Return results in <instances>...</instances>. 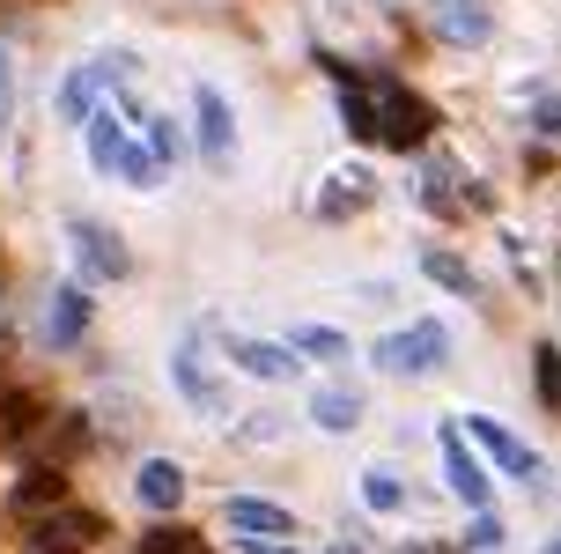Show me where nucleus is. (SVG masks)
<instances>
[{
    "instance_id": "1a4fd4ad",
    "label": "nucleus",
    "mask_w": 561,
    "mask_h": 554,
    "mask_svg": "<svg viewBox=\"0 0 561 554\" xmlns=\"http://www.w3.org/2000/svg\"><path fill=\"white\" fill-rule=\"evenodd\" d=\"M444 473H450V488H458V502H473V510H488V473L473 466V451H466V437L458 429H444Z\"/></svg>"
},
{
    "instance_id": "f257e3e1",
    "label": "nucleus",
    "mask_w": 561,
    "mask_h": 554,
    "mask_svg": "<svg viewBox=\"0 0 561 554\" xmlns=\"http://www.w3.org/2000/svg\"><path fill=\"white\" fill-rule=\"evenodd\" d=\"M89 156H96L104 178H126V185H140V193H148V185H163V156H156V148H140L118 118H89Z\"/></svg>"
},
{
    "instance_id": "bb28decb",
    "label": "nucleus",
    "mask_w": 561,
    "mask_h": 554,
    "mask_svg": "<svg viewBox=\"0 0 561 554\" xmlns=\"http://www.w3.org/2000/svg\"><path fill=\"white\" fill-rule=\"evenodd\" d=\"M8 97H15V82H8V53H0V134H8Z\"/></svg>"
},
{
    "instance_id": "4be33fe9",
    "label": "nucleus",
    "mask_w": 561,
    "mask_h": 554,
    "mask_svg": "<svg viewBox=\"0 0 561 554\" xmlns=\"http://www.w3.org/2000/svg\"><path fill=\"white\" fill-rule=\"evenodd\" d=\"M340 118H347V134L355 140H377V118H369V97L355 82H347V97H340Z\"/></svg>"
},
{
    "instance_id": "0eeeda50",
    "label": "nucleus",
    "mask_w": 561,
    "mask_h": 554,
    "mask_svg": "<svg viewBox=\"0 0 561 554\" xmlns=\"http://www.w3.org/2000/svg\"><path fill=\"white\" fill-rule=\"evenodd\" d=\"M170 377H178V392L193 399L199 415H215V407H222V392H215V370H207V348H199V340H178V355H170Z\"/></svg>"
},
{
    "instance_id": "aec40b11",
    "label": "nucleus",
    "mask_w": 561,
    "mask_h": 554,
    "mask_svg": "<svg viewBox=\"0 0 561 554\" xmlns=\"http://www.w3.org/2000/svg\"><path fill=\"white\" fill-rule=\"evenodd\" d=\"M421 267L444 281V289H458V296H473V289H480V281L466 274V259H458V251H421Z\"/></svg>"
},
{
    "instance_id": "f3484780",
    "label": "nucleus",
    "mask_w": 561,
    "mask_h": 554,
    "mask_svg": "<svg viewBox=\"0 0 561 554\" xmlns=\"http://www.w3.org/2000/svg\"><path fill=\"white\" fill-rule=\"evenodd\" d=\"M310 415L325 421V429H355V421H363V399L340 392V385H325V392H310Z\"/></svg>"
},
{
    "instance_id": "7ed1b4c3",
    "label": "nucleus",
    "mask_w": 561,
    "mask_h": 554,
    "mask_svg": "<svg viewBox=\"0 0 561 554\" xmlns=\"http://www.w3.org/2000/svg\"><path fill=\"white\" fill-rule=\"evenodd\" d=\"M450 362V332L436 318H414V326H399L392 340H377V370H392V377H428V370H444Z\"/></svg>"
},
{
    "instance_id": "b1692460",
    "label": "nucleus",
    "mask_w": 561,
    "mask_h": 554,
    "mask_svg": "<svg viewBox=\"0 0 561 554\" xmlns=\"http://www.w3.org/2000/svg\"><path fill=\"white\" fill-rule=\"evenodd\" d=\"M140 554H207L193 540V532H148V540H140Z\"/></svg>"
},
{
    "instance_id": "4468645a",
    "label": "nucleus",
    "mask_w": 561,
    "mask_h": 554,
    "mask_svg": "<svg viewBox=\"0 0 561 554\" xmlns=\"http://www.w3.org/2000/svg\"><path fill=\"white\" fill-rule=\"evenodd\" d=\"M140 502H148V510H178V502H185V473L170 466V459L140 466Z\"/></svg>"
},
{
    "instance_id": "9b49d317",
    "label": "nucleus",
    "mask_w": 561,
    "mask_h": 554,
    "mask_svg": "<svg viewBox=\"0 0 561 554\" xmlns=\"http://www.w3.org/2000/svg\"><path fill=\"white\" fill-rule=\"evenodd\" d=\"M199 148H207V163H229L237 156V126H229V104L215 97V89H199Z\"/></svg>"
},
{
    "instance_id": "2eb2a0df",
    "label": "nucleus",
    "mask_w": 561,
    "mask_h": 554,
    "mask_svg": "<svg viewBox=\"0 0 561 554\" xmlns=\"http://www.w3.org/2000/svg\"><path fill=\"white\" fill-rule=\"evenodd\" d=\"M369 193H377V185H369V170H340L333 185H325V207H318V215L333 222V215H347V207H369Z\"/></svg>"
},
{
    "instance_id": "c85d7f7f",
    "label": "nucleus",
    "mask_w": 561,
    "mask_h": 554,
    "mask_svg": "<svg viewBox=\"0 0 561 554\" xmlns=\"http://www.w3.org/2000/svg\"><path fill=\"white\" fill-rule=\"evenodd\" d=\"M407 554H436V547H407Z\"/></svg>"
},
{
    "instance_id": "423d86ee",
    "label": "nucleus",
    "mask_w": 561,
    "mask_h": 554,
    "mask_svg": "<svg viewBox=\"0 0 561 554\" xmlns=\"http://www.w3.org/2000/svg\"><path fill=\"white\" fill-rule=\"evenodd\" d=\"M458 437H466V443H480V451H488V459H495V466H503V473H517V480H533V473H539V459H533V451H525V443H517V437H510L503 421L473 415V421H466V429H458Z\"/></svg>"
},
{
    "instance_id": "412c9836",
    "label": "nucleus",
    "mask_w": 561,
    "mask_h": 554,
    "mask_svg": "<svg viewBox=\"0 0 561 554\" xmlns=\"http://www.w3.org/2000/svg\"><path fill=\"white\" fill-rule=\"evenodd\" d=\"M89 104H96V67L67 75V89H59V118H89Z\"/></svg>"
},
{
    "instance_id": "20e7f679",
    "label": "nucleus",
    "mask_w": 561,
    "mask_h": 554,
    "mask_svg": "<svg viewBox=\"0 0 561 554\" xmlns=\"http://www.w3.org/2000/svg\"><path fill=\"white\" fill-rule=\"evenodd\" d=\"M104 540V518H89V510H67V518H45V525L23 540V554H89Z\"/></svg>"
},
{
    "instance_id": "c756f323",
    "label": "nucleus",
    "mask_w": 561,
    "mask_h": 554,
    "mask_svg": "<svg viewBox=\"0 0 561 554\" xmlns=\"http://www.w3.org/2000/svg\"><path fill=\"white\" fill-rule=\"evenodd\" d=\"M333 554H355V547H333Z\"/></svg>"
},
{
    "instance_id": "f03ea898",
    "label": "nucleus",
    "mask_w": 561,
    "mask_h": 554,
    "mask_svg": "<svg viewBox=\"0 0 561 554\" xmlns=\"http://www.w3.org/2000/svg\"><path fill=\"white\" fill-rule=\"evenodd\" d=\"M363 97H369V118H377V140L385 148H421V140L436 134V111L421 104L407 82H369Z\"/></svg>"
},
{
    "instance_id": "ddd939ff",
    "label": "nucleus",
    "mask_w": 561,
    "mask_h": 554,
    "mask_svg": "<svg viewBox=\"0 0 561 554\" xmlns=\"http://www.w3.org/2000/svg\"><path fill=\"white\" fill-rule=\"evenodd\" d=\"M436 30H444L450 45H480V37H488V8H473V0H444V8H436Z\"/></svg>"
},
{
    "instance_id": "dca6fc26",
    "label": "nucleus",
    "mask_w": 561,
    "mask_h": 554,
    "mask_svg": "<svg viewBox=\"0 0 561 554\" xmlns=\"http://www.w3.org/2000/svg\"><path fill=\"white\" fill-rule=\"evenodd\" d=\"M82 326H89V296H82V289H59V296H53V340H59V348H75Z\"/></svg>"
},
{
    "instance_id": "f8f14e48",
    "label": "nucleus",
    "mask_w": 561,
    "mask_h": 554,
    "mask_svg": "<svg viewBox=\"0 0 561 554\" xmlns=\"http://www.w3.org/2000/svg\"><path fill=\"white\" fill-rule=\"evenodd\" d=\"M59 502H67V473H59V466H37V473H23V480H15V510H23V518L59 510Z\"/></svg>"
},
{
    "instance_id": "393cba45",
    "label": "nucleus",
    "mask_w": 561,
    "mask_h": 554,
    "mask_svg": "<svg viewBox=\"0 0 561 554\" xmlns=\"http://www.w3.org/2000/svg\"><path fill=\"white\" fill-rule=\"evenodd\" d=\"M363 496H369V510H399V480H392V473H369Z\"/></svg>"
},
{
    "instance_id": "cd10ccee",
    "label": "nucleus",
    "mask_w": 561,
    "mask_h": 554,
    "mask_svg": "<svg viewBox=\"0 0 561 554\" xmlns=\"http://www.w3.org/2000/svg\"><path fill=\"white\" fill-rule=\"evenodd\" d=\"M244 554H274V547H266V540H252V547H244Z\"/></svg>"
},
{
    "instance_id": "6e6552de",
    "label": "nucleus",
    "mask_w": 561,
    "mask_h": 554,
    "mask_svg": "<svg viewBox=\"0 0 561 554\" xmlns=\"http://www.w3.org/2000/svg\"><path fill=\"white\" fill-rule=\"evenodd\" d=\"M222 518L244 532V540H280V532H296V518H288L280 502H266V496H229Z\"/></svg>"
},
{
    "instance_id": "6ab92c4d",
    "label": "nucleus",
    "mask_w": 561,
    "mask_h": 554,
    "mask_svg": "<svg viewBox=\"0 0 561 554\" xmlns=\"http://www.w3.org/2000/svg\"><path fill=\"white\" fill-rule=\"evenodd\" d=\"M533 385H539V407H561V348L554 340L533 348Z\"/></svg>"
},
{
    "instance_id": "9d476101",
    "label": "nucleus",
    "mask_w": 561,
    "mask_h": 554,
    "mask_svg": "<svg viewBox=\"0 0 561 554\" xmlns=\"http://www.w3.org/2000/svg\"><path fill=\"white\" fill-rule=\"evenodd\" d=\"M229 362L244 370V377H266V385H280V377H296V362L288 348H274V340H229Z\"/></svg>"
},
{
    "instance_id": "39448f33",
    "label": "nucleus",
    "mask_w": 561,
    "mask_h": 554,
    "mask_svg": "<svg viewBox=\"0 0 561 554\" xmlns=\"http://www.w3.org/2000/svg\"><path fill=\"white\" fill-rule=\"evenodd\" d=\"M67 245L82 259V281H126V245L104 237L96 222H67Z\"/></svg>"
},
{
    "instance_id": "5701e85b",
    "label": "nucleus",
    "mask_w": 561,
    "mask_h": 554,
    "mask_svg": "<svg viewBox=\"0 0 561 554\" xmlns=\"http://www.w3.org/2000/svg\"><path fill=\"white\" fill-rule=\"evenodd\" d=\"M30 421H37V399H30V392H15V399L0 407V437H23Z\"/></svg>"
},
{
    "instance_id": "a878e982",
    "label": "nucleus",
    "mask_w": 561,
    "mask_h": 554,
    "mask_svg": "<svg viewBox=\"0 0 561 554\" xmlns=\"http://www.w3.org/2000/svg\"><path fill=\"white\" fill-rule=\"evenodd\" d=\"M495 540H503V525H495V518L480 510V518H473V547H495Z\"/></svg>"
},
{
    "instance_id": "a211bd4d",
    "label": "nucleus",
    "mask_w": 561,
    "mask_h": 554,
    "mask_svg": "<svg viewBox=\"0 0 561 554\" xmlns=\"http://www.w3.org/2000/svg\"><path fill=\"white\" fill-rule=\"evenodd\" d=\"M288 355H310V362H340V355H347V340H340L333 326H296V332H288Z\"/></svg>"
}]
</instances>
